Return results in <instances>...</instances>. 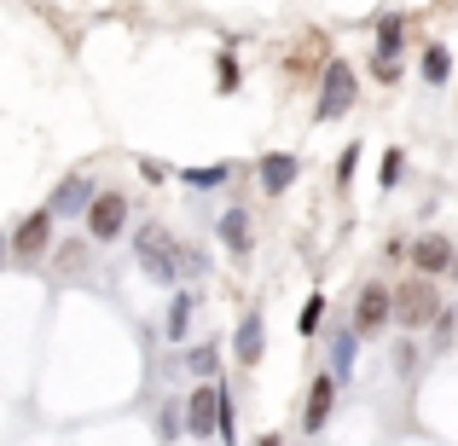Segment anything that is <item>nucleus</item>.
Masks as SVG:
<instances>
[{
    "mask_svg": "<svg viewBox=\"0 0 458 446\" xmlns=\"http://www.w3.org/2000/svg\"><path fill=\"white\" fill-rule=\"evenodd\" d=\"M401 174H406V151H401V146H389V151H383V168H377V186H383V191H394V186H401Z\"/></svg>",
    "mask_w": 458,
    "mask_h": 446,
    "instance_id": "obj_23",
    "label": "nucleus"
},
{
    "mask_svg": "<svg viewBox=\"0 0 458 446\" xmlns=\"http://www.w3.org/2000/svg\"><path fill=\"white\" fill-rule=\"evenodd\" d=\"M325 342H331V377H336V389H343V383L354 377L360 336H354V324H325Z\"/></svg>",
    "mask_w": 458,
    "mask_h": 446,
    "instance_id": "obj_13",
    "label": "nucleus"
},
{
    "mask_svg": "<svg viewBox=\"0 0 458 446\" xmlns=\"http://www.w3.org/2000/svg\"><path fill=\"white\" fill-rule=\"evenodd\" d=\"M296 174H302V156H296V151H267V156H256V186L267 191V198H284V191L296 186Z\"/></svg>",
    "mask_w": 458,
    "mask_h": 446,
    "instance_id": "obj_11",
    "label": "nucleus"
},
{
    "mask_svg": "<svg viewBox=\"0 0 458 446\" xmlns=\"http://www.w3.org/2000/svg\"><path fill=\"white\" fill-rule=\"evenodd\" d=\"M418 76L429 81V88H447V76H453V53L441 41H429L424 46V58H418Z\"/></svg>",
    "mask_w": 458,
    "mask_h": 446,
    "instance_id": "obj_18",
    "label": "nucleus"
},
{
    "mask_svg": "<svg viewBox=\"0 0 458 446\" xmlns=\"http://www.w3.org/2000/svg\"><path fill=\"white\" fill-rule=\"evenodd\" d=\"M180 366H186L198 383H215V377H221V348H215V342H198L186 359H180Z\"/></svg>",
    "mask_w": 458,
    "mask_h": 446,
    "instance_id": "obj_19",
    "label": "nucleus"
},
{
    "mask_svg": "<svg viewBox=\"0 0 458 446\" xmlns=\"http://www.w3.org/2000/svg\"><path fill=\"white\" fill-rule=\"evenodd\" d=\"M6 249H12V261H41L47 249H53V215H47V203H41V209H30L18 226H12Z\"/></svg>",
    "mask_w": 458,
    "mask_h": 446,
    "instance_id": "obj_6",
    "label": "nucleus"
},
{
    "mask_svg": "<svg viewBox=\"0 0 458 446\" xmlns=\"http://www.w3.org/2000/svg\"><path fill=\"white\" fill-rule=\"evenodd\" d=\"M331 412H336V377L331 371H313V383L302 394V435H319L331 424Z\"/></svg>",
    "mask_w": 458,
    "mask_h": 446,
    "instance_id": "obj_9",
    "label": "nucleus"
},
{
    "mask_svg": "<svg viewBox=\"0 0 458 446\" xmlns=\"http://www.w3.org/2000/svg\"><path fill=\"white\" fill-rule=\"evenodd\" d=\"M371 76L377 81H401V64H394V58H371Z\"/></svg>",
    "mask_w": 458,
    "mask_h": 446,
    "instance_id": "obj_29",
    "label": "nucleus"
},
{
    "mask_svg": "<svg viewBox=\"0 0 458 446\" xmlns=\"http://www.w3.org/2000/svg\"><path fill=\"white\" fill-rule=\"evenodd\" d=\"M6 256H12V249H6V232H0V267H6Z\"/></svg>",
    "mask_w": 458,
    "mask_h": 446,
    "instance_id": "obj_33",
    "label": "nucleus"
},
{
    "mask_svg": "<svg viewBox=\"0 0 458 446\" xmlns=\"http://www.w3.org/2000/svg\"><path fill=\"white\" fill-rule=\"evenodd\" d=\"M157 429H163V441H174L180 429H186V412H180V400H163V417H157Z\"/></svg>",
    "mask_w": 458,
    "mask_h": 446,
    "instance_id": "obj_25",
    "label": "nucleus"
},
{
    "mask_svg": "<svg viewBox=\"0 0 458 446\" xmlns=\"http://www.w3.org/2000/svg\"><path fill=\"white\" fill-rule=\"evenodd\" d=\"M93 198H99L93 174H64V180H58V191L47 198V215H53V221H81Z\"/></svg>",
    "mask_w": 458,
    "mask_h": 446,
    "instance_id": "obj_8",
    "label": "nucleus"
},
{
    "mask_svg": "<svg viewBox=\"0 0 458 446\" xmlns=\"http://www.w3.org/2000/svg\"><path fill=\"white\" fill-rule=\"evenodd\" d=\"M128 191H99V198L88 203V215H81V226H88L93 244H116V238L128 232Z\"/></svg>",
    "mask_w": 458,
    "mask_h": 446,
    "instance_id": "obj_5",
    "label": "nucleus"
},
{
    "mask_svg": "<svg viewBox=\"0 0 458 446\" xmlns=\"http://www.w3.org/2000/svg\"><path fill=\"white\" fill-rule=\"evenodd\" d=\"M215 238L226 244V256H233V261H244L250 249H256V232H250V209H238V203H233V209L215 221Z\"/></svg>",
    "mask_w": 458,
    "mask_h": 446,
    "instance_id": "obj_12",
    "label": "nucleus"
},
{
    "mask_svg": "<svg viewBox=\"0 0 458 446\" xmlns=\"http://www.w3.org/2000/svg\"><path fill=\"white\" fill-rule=\"evenodd\" d=\"M238 88H244V70H238L233 46H221L215 53V93H238Z\"/></svg>",
    "mask_w": 458,
    "mask_h": 446,
    "instance_id": "obj_21",
    "label": "nucleus"
},
{
    "mask_svg": "<svg viewBox=\"0 0 458 446\" xmlns=\"http://www.w3.org/2000/svg\"><path fill=\"white\" fill-rule=\"evenodd\" d=\"M406 35H412V23H406V12H389V18L377 23V53H371V58H394V64H401V53L412 46Z\"/></svg>",
    "mask_w": 458,
    "mask_h": 446,
    "instance_id": "obj_15",
    "label": "nucleus"
},
{
    "mask_svg": "<svg viewBox=\"0 0 458 446\" xmlns=\"http://www.w3.org/2000/svg\"><path fill=\"white\" fill-rule=\"evenodd\" d=\"M180 186L186 191H221L226 180H233V163H203V168H180Z\"/></svg>",
    "mask_w": 458,
    "mask_h": 446,
    "instance_id": "obj_17",
    "label": "nucleus"
},
{
    "mask_svg": "<svg viewBox=\"0 0 458 446\" xmlns=\"http://www.w3.org/2000/svg\"><path fill=\"white\" fill-rule=\"evenodd\" d=\"M180 267H186V279H198V273H209V256L198 244H180Z\"/></svg>",
    "mask_w": 458,
    "mask_h": 446,
    "instance_id": "obj_26",
    "label": "nucleus"
},
{
    "mask_svg": "<svg viewBox=\"0 0 458 446\" xmlns=\"http://www.w3.org/2000/svg\"><path fill=\"white\" fill-rule=\"evenodd\" d=\"M360 99V76L348 58H331V64L319 70V99H313V122H343L348 111H354Z\"/></svg>",
    "mask_w": 458,
    "mask_h": 446,
    "instance_id": "obj_2",
    "label": "nucleus"
},
{
    "mask_svg": "<svg viewBox=\"0 0 458 446\" xmlns=\"http://www.w3.org/2000/svg\"><path fill=\"white\" fill-rule=\"evenodd\" d=\"M180 412H186V435L209 441L215 435V412H221V383H198V389L180 400Z\"/></svg>",
    "mask_w": 458,
    "mask_h": 446,
    "instance_id": "obj_10",
    "label": "nucleus"
},
{
    "mask_svg": "<svg viewBox=\"0 0 458 446\" xmlns=\"http://www.w3.org/2000/svg\"><path fill=\"white\" fill-rule=\"evenodd\" d=\"M134 261H140V273H146L151 284H174L180 279V238L168 232V226H134Z\"/></svg>",
    "mask_w": 458,
    "mask_h": 446,
    "instance_id": "obj_1",
    "label": "nucleus"
},
{
    "mask_svg": "<svg viewBox=\"0 0 458 446\" xmlns=\"http://www.w3.org/2000/svg\"><path fill=\"white\" fill-rule=\"evenodd\" d=\"M447 279H458V249H453V261H447Z\"/></svg>",
    "mask_w": 458,
    "mask_h": 446,
    "instance_id": "obj_32",
    "label": "nucleus"
},
{
    "mask_svg": "<svg viewBox=\"0 0 458 446\" xmlns=\"http://www.w3.org/2000/svg\"><path fill=\"white\" fill-rule=\"evenodd\" d=\"M418 366H424L418 342H401V348H394V377H418Z\"/></svg>",
    "mask_w": 458,
    "mask_h": 446,
    "instance_id": "obj_24",
    "label": "nucleus"
},
{
    "mask_svg": "<svg viewBox=\"0 0 458 446\" xmlns=\"http://www.w3.org/2000/svg\"><path fill=\"white\" fill-rule=\"evenodd\" d=\"M191 313H198V296H191V290L168 296V307H163V336H168V342H180V336L191 331Z\"/></svg>",
    "mask_w": 458,
    "mask_h": 446,
    "instance_id": "obj_16",
    "label": "nucleus"
},
{
    "mask_svg": "<svg viewBox=\"0 0 458 446\" xmlns=\"http://www.w3.org/2000/svg\"><path fill=\"white\" fill-rule=\"evenodd\" d=\"M261 354H267V324H261V313H244L233 331V359L238 366H261Z\"/></svg>",
    "mask_w": 458,
    "mask_h": 446,
    "instance_id": "obj_14",
    "label": "nucleus"
},
{
    "mask_svg": "<svg viewBox=\"0 0 458 446\" xmlns=\"http://www.w3.org/2000/svg\"><path fill=\"white\" fill-rule=\"evenodd\" d=\"M406 261H412L418 279H447V261H453V238L447 232H418L412 244L401 249Z\"/></svg>",
    "mask_w": 458,
    "mask_h": 446,
    "instance_id": "obj_7",
    "label": "nucleus"
},
{
    "mask_svg": "<svg viewBox=\"0 0 458 446\" xmlns=\"http://www.w3.org/2000/svg\"><path fill=\"white\" fill-rule=\"evenodd\" d=\"M215 435H221V446H238V406H233V389H221V412H215Z\"/></svg>",
    "mask_w": 458,
    "mask_h": 446,
    "instance_id": "obj_22",
    "label": "nucleus"
},
{
    "mask_svg": "<svg viewBox=\"0 0 458 446\" xmlns=\"http://www.w3.org/2000/svg\"><path fill=\"white\" fill-rule=\"evenodd\" d=\"M140 174H146V180H151V186H163V180H168V168H163V163H157V156H140Z\"/></svg>",
    "mask_w": 458,
    "mask_h": 446,
    "instance_id": "obj_30",
    "label": "nucleus"
},
{
    "mask_svg": "<svg viewBox=\"0 0 458 446\" xmlns=\"http://www.w3.org/2000/svg\"><path fill=\"white\" fill-rule=\"evenodd\" d=\"M325 319H331V301L313 290V296L302 301V313H296V336H308V342H313V336L325 331Z\"/></svg>",
    "mask_w": 458,
    "mask_h": 446,
    "instance_id": "obj_20",
    "label": "nucleus"
},
{
    "mask_svg": "<svg viewBox=\"0 0 458 446\" xmlns=\"http://www.w3.org/2000/svg\"><path fill=\"white\" fill-rule=\"evenodd\" d=\"M360 168V146H343V156H336V186H348Z\"/></svg>",
    "mask_w": 458,
    "mask_h": 446,
    "instance_id": "obj_27",
    "label": "nucleus"
},
{
    "mask_svg": "<svg viewBox=\"0 0 458 446\" xmlns=\"http://www.w3.org/2000/svg\"><path fill=\"white\" fill-rule=\"evenodd\" d=\"M389 307H394V324L401 331H429V319L441 313V296H436V279H406L401 290H389Z\"/></svg>",
    "mask_w": 458,
    "mask_h": 446,
    "instance_id": "obj_3",
    "label": "nucleus"
},
{
    "mask_svg": "<svg viewBox=\"0 0 458 446\" xmlns=\"http://www.w3.org/2000/svg\"><path fill=\"white\" fill-rule=\"evenodd\" d=\"M453 324H458V313H453V307H441L436 319H429V331H436V342H453Z\"/></svg>",
    "mask_w": 458,
    "mask_h": 446,
    "instance_id": "obj_28",
    "label": "nucleus"
},
{
    "mask_svg": "<svg viewBox=\"0 0 458 446\" xmlns=\"http://www.w3.org/2000/svg\"><path fill=\"white\" fill-rule=\"evenodd\" d=\"M256 446H284V435H279V429H267V435H261Z\"/></svg>",
    "mask_w": 458,
    "mask_h": 446,
    "instance_id": "obj_31",
    "label": "nucleus"
},
{
    "mask_svg": "<svg viewBox=\"0 0 458 446\" xmlns=\"http://www.w3.org/2000/svg\"><path fill=\"white\" fill-rule=\"evenodd\" d=\"M348 324H354V336H360V342H371V336H383V331H389V324H394L389 284H383V279L360 284V290H354V307H348Z\"/></svg>",
    "mask_w": 458,
    "mask_h": 446,
    "instance_id": "obj_4",
    "label": "nucleus"
}]
</instances>
